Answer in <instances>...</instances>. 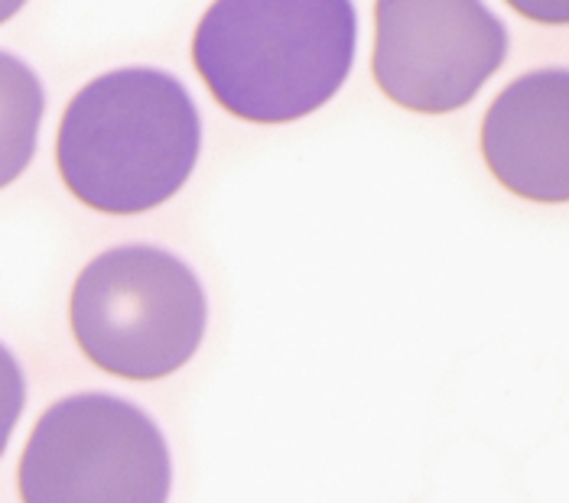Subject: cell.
Wrapping results in <instances>:
<instances>
[{"mask_svg": "<svg viewBox=\"0 0 569 503\" xmlns=\"http://www.w3.org/2000/svg\"><path fill=\"white\" fill-rule=\"evenodd\" d=\"M202 118L186 84L163 69L104 72L69 101L56 133L66 189L94 211L160 209L189 182Z\"/></svg>", "mask_w": 569, "mask_h": 503, "instance_id": "obj_1", "label": "cell"}, {"mask_svg": "<svg viewBox=\"0 0 569 503\" xmlns=\"http://www.w3.org/2000/svg\"><path fill=\"white\" fill-rule=\"evenodd\" d=\"M351 0H216L192 62L221 108L251 124H290L339 94L355 62Z\"/></svg>", "mask_w": 569, "mask_h": 503, "instance_id": "obj_2", "label": "cell"}, {"mask_svg": "<svg viewBox=\"0 0 569 503\" xmlns=\"http://www.w3.org/2000/svg\"><path fill=\"white\" fill-rule=\"evenodd\" d=\"M69 322L94 368L150 383L196 358L209 329V299L196 270L176 253L124 244L82 266L69 299Z\"/></svg>", "mask_w": 569, "mask_h": 503, "instance_id": "obj_3", "label": "cell"}, {"mask_svg": "<svg viewBox=\"0 0 569 503\" xmlns=\"http://www.w3.org/2000/svg\"><path fill=\"white\" fill-rule=\"evenodd\" d=\"M23 503H167L170 445L137 403L72 393L37 420L17 467Z\"/></svg>", "mask_w": 569, "mask_h": 503, "instance_id": "obj_4", "label": "cell"}, {"mask_svg": "<svg viewBox=\"0 0 569 503\" xmlns=\"http://www.w3.org/2000/svg\"><path fill=\"white\" fill-rule=\"evenodd\" d=\"M508 59V27L485 0H375L378 88L407 111L466 108Z\"/></svg>", "mask_w": 569, "mask_h": 503, "instance_id": "obj_5", "label": "cell"}, {"mask_svg": "<svg viewBox=\"0 0 569 503\" xmlns=\"http://www.w3.org/2000/svg\"><path fill=\"white\" fill-rule=\"evenodd\" d=\"M491 175L518 199L563 205L569 199V72L537 69L508 84L482 121Z\"/></svg>", "mask_w": 569, "mask_h": 503, "instance_id": "obj_6", "label": "cell"}, {"mask_svg": "<svg viewBox=\"0 0 569 503\" xmlns=\"http://www.w3.org/2000/svg\"><path fill=\"white\" fill-rule=\"evenodd\" d=\"M43 114L40 76L20 56L0 49V189L17 182L33 163Z\"/></svg>", "mask_w": 569, "mask_h": 503, "instance_id": "obj_7", "label": "cell"}, {"mask_svg": "<svg viewBox=\"0 0 569 503\" xmlns=\"http://www.w3.org/2000/svg\"><path fill=\"white\" fill-rule=\"evenodd\" d=\"M27 406V374L17 354L0 341V459L10 445V435Z\"/></svg>", "mask_w": 569, "mask_h": 503, "instance_id": "obj_8", "label": "cell"}, {"mask_svg": "<svg viewBox=\"0 0 569 503\" xmlns=\"http://www.w3.org/2000/svg\"><path fill=\"white\" fill-rule=\"evenodd\" d=\"M511 3L521 17L547 27H567L569 23V0H505Z\"/></svg>", "mask_w": 569, "mask_h": 503, "instance_id": "obj_9", "label": "cell"}, {"mask_svg": "<svg viewBox=\"0 0 569 503\" xmlns=\"http://www.w3.org/2000/svg\"><path fill=\"white\" fill-rule=\"evenodd\" d=\"M23 7H27V0H0V23L13 20Z\"/></svg>", "mask_w": 569, "mask_h": 503, "instance_id": "obj_10", "label": "cell"}]
</instances>
